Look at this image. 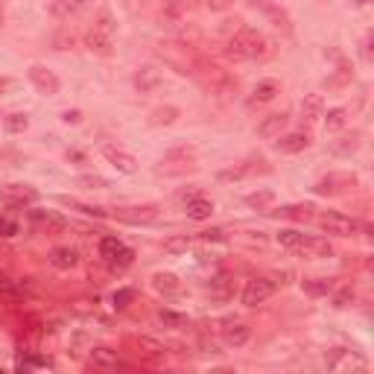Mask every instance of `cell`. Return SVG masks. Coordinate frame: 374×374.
<instances>
[{"mask_svg": "<svg viewBox=\"0 0 374 374\" xmlns=\"http://www.w3.org/2000/svg\"><path fill=\"white\" fill-rule=\"evenodd\" d=\"M269 53H272L269 38L254 27H240L229 41V56L237 62H257V59H266Z\"/></svg>", "mask_w": 374, "mask_h": 374, "instance_id": "obj_1", "label": "cell"}, {"mask_svg": "<svg viewBox=\"0 0 374 374\" xmlns=\"http://www.w3.org/2000/svg\"><path fill=\"white\" fill-rule=\"evenodd\" d=\"M115 18H111V9H100L96 18L91 24V29L85 32V47L91 53H100V56H111V44H115Z\"/></svg>", "mask_w": 374, "mask_h": 374, "instance_id": "obj_2", "label": "cell"}, {"mask_svg": "<svg viewBox=\"0 0 374 374\" xmlns=\"http://www.w3.org/2000/svg\"><path fill=\"white\" fill-rule=\"evenodd\" d=\"M316 222H319V229L324 234H333V237H354L357 231H360V222L345 217V214H339V210H324Z\"/></svg>", "mask_w": 374, "mask_h": 374, "instance_id": "obj_3", "label": "cell"}, {"mask_svg": "<svg viewBox=\"0 0 374 374\" xmlns=\"http://www.w3.org/2000/svg\"><path fill=\"white\" fill-rule=\"evenodd\" d=\"M111 217L126 225H150L158 220V208L155 205H132V208H115Z\"/></svg>", "mask_w": 374, "mask_h": 374, "instance_id": "obj_4", "label": "cell"}, {"mask_svg": "<svg viewBox=\"0 0 374 374\" xmlns=\"http://www.w3.org/2000/svg\"><path fill=\"white\" fill-rule=\"evenodd\" d=\"M29 222H32V229L41 231V234H56V231H64V225H68V220H64L59 210H29Z\"/></svg>", "mask_w": 374, "mask_h": 374, "instance_id": "obj_5", "label": "cell"}, {"mask_svg": "<svg viewBox=\"0 0 374 374\" xmlns=\"http://www.w3.org/2000/svg\"><path fill=\"white\" fill-rule=\"evenodd\" d=\"M100 152H103V158H106L117 173H123V175H135V173H138V161H135L132 152L120 150V146H111V143H103Z\"/></svg>", "mask_w": 374, "mask_h": 374, "instance_id": "obj_6", "label": "cell"}, {"mask_svg": "<svg viewBox=\"0 0 374 374\" xmlns=\"http://www.w3.org/2000/svg\"><path fill=\"white\" fill-rule=\"evenodd\" d=\"M275 296V284L269 278H252L246 287H243V304L246 307H257Z\"/></svg>", "mask_w": 374, "mask_h": 374, "instance_id": "obj_7", "label": "cell"}, {"mask_svg": "<svg viewBox=\"0 0 374 374\" xmlns=\"http://www.w3.org/2000/svg\"><path fill=\"white\" fill-rule=\"evenodd\" d=\"M324 366L333 368V371H343V368H351V371H363L366 368V360L357 357L354 351H345V348H333V354L324 357Z\"/></svg>", "mask_w": 374, "mask_h": 374, "instance_id": "obj_8", "label": "cell"}, {"mask_svg": "<svg viewBox=\"0 0 374 374\" xmlns=\"http://www.w3.org/2000/svg\"><path fill=\"white\" fill-rule=\"evenodd\" d=\"M27 76H29V82L36 85L41 94H47V96L59 94V76L53 71H47L44 64H32V68L27 71Z\"/></svg>", "mask_w": 374, "mask_h": 374, "instance_id": "obj_9", "label": "cell"}, {"mask_svg": "<svg viewBox=\"0 0 374 374\" xmlns=\"http://www.w3.org/2000/svg\"><path fill=\"white\" fill-rule=\"evenodd\" d=\"M0 199H3L6 205L21 208V205H32V202H36L38 199V190L29 187V185H6V187H0Z\"/></svg>", "mask_w": 374, "mask_h": 374, "instance_id": "obj_10", "label": "cell"}, {"mask_svg": "<svg viewBox=\"0 0 374 374\" xmlns=\"http://www.w3.org/2000/svg\"><path fill=\"white\" fill-rule=\"evenodd\" d=\"M249 6L257 9L260 15H266V21H269L272 27H278V29L289 32V18H287V12H284L281 6H275L272 0H249Z\"/></svg>", "mask_w": 374, "mask_h": 374, "instance_id": "obj_11", "label": "cell"}, {"mask_svg": "<svg viewBox=\"0 0 374 374\" xmlns=\"http://www.w3.org/2000/svg\"><path fill=\"white\" fill-rule=\"evenodd\" d=\"M161 85H164V71L155 68V64H146V68H141L135 73V88L141 94H150V91H155Z\"/></svg>", "mask_w": 374, "mask_h": 374, "instance_id": "obj_12", "label": "cell"}, {"mask_svg": "<svg viewBox=\"0 0 374 374\" xmlns=\"http://www.w3.org/2000/svg\"><path fill=\"white\" fill-rule=\"evenodd\" d=\"M278 91H281V85L275 82V79H264V82H257V85H254V91H252V96L246 100V106H249V108H254V106H266V103H272L275 96H278Z\"/></svg>", "mask_w": 374, "mask_h": 374, "instance_id": "obj_13", "label": "cell"}, {"mask_svg": "<svg viewBox=\"0 0 374 374\" xmlns=\"http://www.w3.org/2000/svg\"><path fill=\"white\" fill-rule=\"evenodd\" d=\"M307 146H310V138L304 132H287V135H278V141H275V150L284 155H296V152L307 150Z\"/></svg>", "mask_w": 374, "mask_h": 374, "instance_id": "obj_14", "label": "cell"}, {"mask_svg": "<svg viewBox=\"0 0 374 374\" xmlns=\"http://www.w3.org/2000/svg\"><path fill=\"white\" fill-rule=\"evenodd\" d=\"M287 115H284V111H275V115H266L264 120H260L257 123V135L260 138H266V141H272V138H278L281 132H284V129H287Z\"/></svg>", "mask_w": 374, "mask_h": 374, "instance_id": "obj_15", "label": "cell"}, {"mask_svg": "<svg viewBox=\"0 0 374 374\" xmlns=\"http://www.w3.org/2000/svg\"><path fill=\"white\" fill-rule=\"evenodd\" d=\"M129 343L138 348V354L150 357V360H164V357H167V345L158 343V339H152V336H132Z\"/></svg>", "mask_w": 374, "mask_h": 374, "instance_id": "obj_16", "label": "cell"}, {"mask_svg": "<svg viewBox=\"0 0 374 374\" xmlns=\"http://www.w3.org/2000/svg\"><path fill=\"white\" fill-rule=\"evenodd\" d=\"M185 214L193 222H205V220H210V214H214V202L205 199V196H193V199L185 202Z\"/></svg>", "mask_w": 374, "mask_h": 374, "instance_id": "obj_17", "label": "cell"}, {"mask_svg": "<svg viewBox=\"0 0 374 374\" xmlns=\"http://www.w3.org/2000/svg\"><path fill=\"white\" fill-rule=\"evenodd\" d=\"M76 264H79V252H76L73 246H56V249L50 252V266L59 269V272H68V269H73Z\"/></svg>", "mask_w": 374, "mask_h": 374, "instance_id": "obj_18", "label": "cell"}, {"mask_svg": "<svg viewBox=\"0 0 374 374\" xmlns=\"http://www.w3.org/2000/svg\"><path fill=\"white\" fill-rule=\"evenodd\" d=\"M91 366H94V368H103V371H111V368H120L123 360H120L117 351H111V348L100 345V348L91 351Z\"/></svg>", "mask_w": 374, "mask_h": 374, "instance_id": "obj_19", "label": "cell"}, {"mask_svg": "<svg viewBox=\"0 0 374 374\" xmlns=\"http://www.w3.org/2000/svg\"><path fill=\"white\" fill-rule=\"evenodd\" d=\"M296 249L304 252L307 257H331L333 254V246L328 240H322V237H301V243Z\"/></svg>", "mask_w": 374, "mask_h": 374, "instance_id": "obj_20", "label": "cell"}, {"mask_svg": "<svg viewBox=\"0 0 374 374\" xmlns=\"http://www.w3.org/2000/svg\"><path fill=\"white\" fill-rule=\"evenodd\" d=\"M85 3L88 0H50V15L59 21H68V18H73V15L82 12Z\"/></svg>", "mask_w": 374, "mask_h": 374, "instance_id": "obj_21", "label": "cell"}, {"mask_svg": "<svg viewBox=\"0 0 374 374\" xmlns=\"http://www.w3.org/2000/svg\"><path fill=\"white\" fill-rule=\"evenodd\" d=\"M322 115H324V100H322V94H307L304 100H301V117H304L307 123H316Z\"/></svg>", "mask_w": 374, "mask_h": 374, "instance_id": "obj_22", "label": "cell"}, {"mask_svg": "<svg viewBox=\"0 0 374 374\" xmlns=\"http://www.w3.org/2000/svg\"><path fill=\"white\" fill-rule=\"evenodd\" d=\"M152 289L161 292V296H175V292L182 289V281H178L173 272H155L152 275Z\"/></svg>", "mask_w": 374, "mask_h": 374, "instance_id": "obj_23", "label": "cell"}, {"mask_svg": "<svg viewBox=\"0 0 374 374\" xmlns=\"http://www.w3.org/2000/svg\"><path fill=\"white\" fill-rule=\"evenodd\" d=\"M249 336H252V331L246 328V324H231V328H225V331H222L225 345H231V348L246 345V343H249Z\"/></svg>", "mask_w": 374, "mask_h": 374, "instance_id": "obj_24", "label": "cell"}, {"mask_svg": "<svg viewBox=\"0 0 374 374\" xmlns=\"http://www.w3.org/2000/svg\"><path fill=\"white\" fill-rule=\"evenodd\" d=\"M59 202H62V205H68V208H76L79 214H85V217H96V220L108 217V214H106V208H100V205H85V202L71 199V196H59Z\"/></svg>", "mask_w": 374, "mask_h": 374, "instance_id": "obj_25", "label": "cell"}, {"mask_svg": "<svg viewBox=\"0 0 374 374\" xmlns=\"http://www.w3.org/2000/svg\"><path fill=\"white\" fill-rule=\"evenodd\" d=\"M301 289L307 292V296L319 299V296H328V292L333 289V281L331 278H307V281H301Z\"/></svg>", "mask_w": 374, "mask_h": 374, "instance_id": "obj_26", "label": "cell"}, {"mask_svg": "<svg viewBox=\"0 0 374 374\" xmlns=\"http://www.w3.org/2000/svg\"><path fill=\"white\" fill-rule=\"evenodd\" d=\"M178 115H182V111H178L175 106H164V108H155V111H152V115H150V123H152V126H170V123L178 120Z\"/></svg>", "mask_w": 374, "mask_h": 374, "instance_id": "obj_27", "label": "cell"}, {"mask_svg": "<svg viewBox=\"0 0 374 374\" xmlns=\"http://www.w3.org/2000/svg\"><path fill=\"white\" fill-rule=\"evenodd\" d=\"M322 117H324L328 132H339V129H345V123H348V111L345 108H331L328 115H322Z\"/></svg>", "mask_w": 374, "mask_h": 374, "instance_id": "obj_28", "label": "cell"}, {"mask_svg": "<svg viewBox=\"0 0 374 374\" xmlns=\"http://www.w3.org/2000/svg\"><path fill=\"white\" fill-rule=\"evenodd\" d=\"M27 126H29V117L21 115V111H15V115H6V117H3V129H6L9 135H21V132H27Z\"/></svg>", "mask_w": 374, "mask_h": 374, "instance_id": "obj_29", "label": "cell"}, {"mask_svg": "<svg viewBox=\"0 0 374 374\" xmlns=\"http://www.w3.org/2000/svg\"><path fill=\"white\" fill-rule=\"evenodd\" d=\"M310 205H287L278 210V217H287V220H299V222H307L310 220Z\"/></svg>", "mask_w": 374, "mask_h": 374, "instance_id": "obj_30", "label": "cell"}, {"mask_svg": "<svg viewBox=\"0 0 374 374\" xmlns=\"http://www.w3.org/2000/svg\"><path fill=\"white\" fill-rule=\"evenodd\" d=\"M158 322L164 324V328H173V331H178V328H187V316H182V313H173V310H161V313H158Z\"/></svg>", "mask_w": 374, "mask_h": 374, "instance_id": "obj_31", "label": "cell"}, {"mask_svg": "<svg viewBox=\"0 0 374 374\" xmlns=\"http://www.w3.org/2000/svg\"><path fill=\"white\" fill-rule=\"evenodd\" d=\"M120 249H123V243H120L117 237H103V240H100V257L106 260V264H108V260L115 257Z\"/></svg>", "mask_w": 374, "mask_h": 374, "instance_id": "obj_32", "label": "cell"}, {"mask_svg": "<svg viewBox=\"0 0 374 374\" xmlns=\"http://www.w3.org/2000/svg\"><path fill=\"white\" fill-rule=\"evenodd\" d=\"M132 260H135V252L123 246V249H120V252H117L115 257H111V260H108V266L120 272V269H129V266H132Z\"/></svg>", "mask_w": 374, "mask_h": 374, "instance_id": "obj_33", "label": "cell"}, {"mask_svg": "<svg viewBox=\"0 0 374 374\" xmlns=\"http://www.w3.org/2000/svg\"><path fill=\"white\" fill-rule=\"evenodd\" d=\"M246 202L252 205V208H266V205H272L275 202V193L272 190H260V193H249V196H246Z\"/></svg>", "mask_w": 374, "mask_h": 374, "instance_id": "obj_34", "label": "cell"}, {"mask_svg": "<svg viewBox=\"0 0 374 374\" xmlns=\"http://www.w3.org/2000/svg\"><path fill=\"white\" fill-rule=\"evenodd\" d=\"M301 237H304V234H299L296 229H284V231L275 234V240H278L281 246H287V249H296L299 243H301Z\"/></svg>", "mask_w": 374, "mask_h": 374, "instance_id": "obj_35", "label": "cell"}, {"mask_svg": "<svg viewBox=\"0 0 374 374\" xmlns=\"http://www.w3.org/2000/svg\"><path fill=\"white\" fill-rule=\"evenodd\" d=\"M111 301H115L117 310H126V307L135 301V289H132V287H123V289H117L115 296H111Z\"/></svg>", "mask_w": 374, "mask_h": 374, "instance_id": "obj_36", "label": "cell"}, {"mask_svg": "<svg viewBox=\"0 0 374 374\" xmlns=\"http://www.w3.org/2000/svg\"><path fill=\"white\" fill-rule=\"evenodd\" d=\"M76 185H82V187H96V190H108V187H111V182H108V178H103V175H79V178H76Z\"/></svg>", "mask_w": 374, "mask_h": 374, "instance_id": "obj_37", "label": "cell"}, {"mask_svg": "<svg viewBox=\"0 0 374 374\" xmlns=\"http://www.w3.org/2000/svg\"><path fill=\"white\" fill-rule=\"evenodd\" d=\"M164 12H167V18H182V15L187 12V0H167L164 3Z\"/></svg>", "mask_w": 374, "mask_h": 374, "instance_id": "obj_38", "label": "cell"}, {"mask_svg": "<svg viewBox=\"0 0 374 374\" xmlns=\"http://www.w3.org/2000/svg\"><path fill=\"white\" fill-rule=\"evenodd\" d=\"M187 246H190V237H178V240H167V243H164V252L178 254V252H185Z\"/></svg>", "mask_w": 374, "mask_h": 374, "instance_id": "obj_39", "label": "cell"}, {"mask_svg": "<svg viewBox=\"0 0 374 374\" xmlns=\"http://www.w3.org/2000/svg\"><path fill=\"white\" fill-rule=\"evenodd\" d=\"M18 234V222L9 217H0V237H15Z\"/></svg>", "mask_w": 374, "mask_h": 374, "instance_id": "obj_40", "label": "cell"}, {"mask_svg": "<svg viewBox=\"0 0 374 374\" xmlns=\"http://www.w3.org/2000/svg\"><path fill=\"white\" fill-rule=\"evenodd\" d=\"M50 366V360L47 357H29V360H21L18 368H47Z\"/></svg>", "mask_w": 374, "mask_h": 374, "instance_id": "obj_41", "label": "cell"}, {"mask_svg": "<svg viewBox=\"0 0 374 374\" xmlns=\"http://www.w3.org/2000/svg\"><path fill=\"white\" fill-rule=\"evenodd\" d=\"M351 299H354V289H351V287H345V289H339V292H336L333 304H336V307H348V301H351Z\"/></svg>", "mask_w": 374, "mask_h": 374, "instance_id": "obj_42", "label": "cell"}, {"mask_svg": "<svg viewBox=\"0 0 374 374\" xmlns=\"http://www.w3.org/2000/svg\"><path fill=\"white\" fill-rule=\"evenodd\" d=\"M249 170L246 167H234V170H222L220 173V182H231V178H243V175H246Z\"/></svg>", "mask_w": 374, "mask_h": 374, "instance_id": "obj_43", "label": "cell"}, {"mask_svg": "<svg viewBox=\"0 0 374 374\" xmlns=\"http://www.w3.org/2000/svg\"><path fill=\"white\" fill-rule=\"evenodd\" d=\"M231 3H234V0H205V6H208L210 12H225Z\"/></svg>", "mask_w": 374, "mask_h": 374, "instance_id": "obj_44", "label": "cell"}, {"mask_svg": "<svg viewBox=\"0 0 374 374\" xmlns=\"http://www.w3.org/2000/svg\"><path fill=\"white\" fill-rule=\"evenodd\" d=\"M62 120L64 123H79V120H82V115H79V111H64Z\"/></svg>", "mask_w": 374, "mask_h": 374, "instance_id": "obj_45", "label": "cell"}, {"mask_svg": "<svg viewBox=\"0 0 374 374\" xmlns=\"http://www.w3.org/2000/svg\"><path fill=\"white\" fill-rule=\"evenodd\" d=\"M3 21H6V9H3V0H0V27H3Z\"/></svg>", "mask_w": 374, "mask_h": 374, "instance_id": "obj_46", "label": "cell"}, {"mask_svg": "<svg viewBox=\"0 0 374 374\" xmlns=\"http://www.w3.org/2000/svg\"><path fill=\"white\" fill-rule=\"evenodd\" d=\"M3 161H6V150H0V164H3Z\"/></svg>", "mask_w": 374, "mask_h": 374, "instance_id": "obj_47", "label": "cell"}, {"mask_svg": "<svg viewBox=\"0 0 374 374\" xmlns=\"http://www.w3.org/2000/svg\"><path fill=\"white\" fill-rule=\"evenodd\" d=\"M357 3H360V6H363V3H368V0H357Z\"/></svg>", "mask_w": 374, "mask_h": 374, "instance_id": "obj_48", "label": "cell"}]
</instances>
